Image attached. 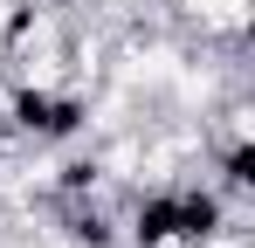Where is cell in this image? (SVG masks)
Masks as SVG:
<instances>
[{
	"mask_svg": "<svg viewBox=\"0 0 255 248\" xmlns=\"http://www.w3.org/2000/svg\"><path fill=\"white\" fill-rule=\"evenodd\" d=\"M193 248H255V235H249V221H221V228H207Z\"/></svg>",
	"mask_w": 255,
	"mask_h": 248,
	"instance_id": "1",
	"label": "cell"
}]
</instances>
